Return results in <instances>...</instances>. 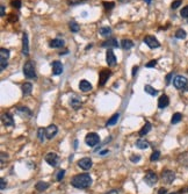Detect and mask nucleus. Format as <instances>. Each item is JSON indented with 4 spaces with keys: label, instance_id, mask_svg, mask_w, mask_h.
Instances as JSON below:
<instances>
[{
    "label": "nucleus",
    "instance_id": "nucleus-1",
    "mask_svg": "<svg viewBox=\"0 0 188 194\" xmlns=\"http://www.w3.org/2000/svg\"><path fill=\"white\" fill-rule=\"evenodd\" d=\"M71 185L76 188H87L92 185V178L88 173H82V175H74L71 180Z\"/></svg>",
    "mask_w": 188,
    "mask_h": 194
},
{
    "label": "nucleus",
    "instance_id": "nucleus-2",
    "mask_svg": "<svg viewBox=\"0 0 188 194\" xmlns=\"http://www.w3.org/2000/svg\"><path fill=\"white\" fill-rule=\"evenodd\" d=\"M23 74L29 79H36V72H35V66L34 63L31 61H28L27 63L23 65Z\"/></svg>",
    "mask_w": 188,
    "mask_h": 194
},
{
    "label": "nucleus",
    "instance_id": "nucleus-3",
    "mask_svg": "<svg viewBox=\"0 0 188 194\" xmlns=\"http://www.w3.org/2000/svg\"><path fill=\"white\" fill-rule=\"evenodd\" d=\"M85 142H86V144L88 146H95L97 144H99V142H100V137L98 135L97 133H88L85 137Z\"/></svg>",
    "mask_w": 188,
    "mask_h": 194
},
{
    "label": "nucleus",
    "instance_id": "nucleus-4",
    "mask_svg": "<svg viewBox=\"0 0 188 194\" xmlns=\"http://www.w3.org/2000/svg\"><path fill=\"white\" fill-rule=\"evenodd\" d=\"M144 181L146 183V185H149V186H154V185L158 183V175L154 173L153 171H146V173H145V177H144Z\"/></svg>",
    "mask_w": 188,
    "mask_h": 194
},
{
    "label": "nucleus",
    "instance_id": "nucleus-5",
    "mask_svg": "<svg viewBox=\"0 0 188 194\" xmlns=\"http://www.w3.org/2000/svg\"><path fill=\"white\" fill-rule=\"evenodd\" d=\"M44 159H45V162H47L50 166H52V167H56V166H58V164H59V157H58V155L55 154V152H49V154H47L45 157H44Z\"/></svg>",
    "mask_w": 188,
    "mask_h": 194
},
{
    "label": "nucleus",
    "instance_id": "nucleus-6",
    "mask_svg": "<svg viewBox=\"0 0 188 194\" xmlns=\"http://www.w3.org/2000/svg\"><path fill=\"white\" fill-rule=\"evenodd\" d=\"M144 43L151 49H156V48H159L160 43L158 42V40L156 39L154 36H151V35H148L144 37Z\"/></svg>",
    "mask_w": 188,
    "mask_h": 194
},
{
    "label": "nucleus",
    "instance_id": "nucleus-7",
    "mask_svg": "<svg viewBox=\"0 0 188 194\" xmlns=\"http://www.w3.org/2000/svg\"><path fill=\"white\" fill-rule=\"evenodd\" d=\"M161 179L164 180V183L166 184H172L175 179V173L171 170H164L161 173Z\"/></svg>",
    "mask_w": 188,
    "mask_h": 194
},
{
    "label": "nucleus",
    "instance_id": "nucleus-8",
    "mask_svg": "<svg viewBox=\"0 0 188 194\" xmlns=\"http://www.w3.org/2000/svg\"><path fill=\"white\" fill-rule=\"evenodd\" d=\"M188 84L187 79L183 77V76H177V77L173 79V85L175 88H178V90H182L186 85Z\"/></svg>",
    "mask_w": 188,
    "mask_h": 194
},
{
    "label": "nucleus",
    "instance_id": "nucleus-9",
    "mask_svg": "<svg viewBox=\"0 0 188 194\" xmlns=\"http://www.w3.org/2000/svg\"><path fill=\"white\" fill-rule=\"evenodd\" d=\"M92 165H93L92 159L91 158H88V157H84V158H81V159L78 162V166L85 171L90 170V169L92 167Z\"/></svg>",
    "mask_w": 188,
    "mask_h": 194
},
{
    "label": "nucleus",
    "instance_id": "nucleus-10",
    "mask_svg": "<svg viewBox=\"0 0 188 194\" xmlns=\"http://www.w3.org/2000/svg\"><path fill=\"white\" fill-rule=\"evenodd\" d=\"M111 70H107V69L101 70L100 71V77H99V85L103 86L107 82V80H108V78L111 77Z\"/></svg>",
    "mask_w": 188,
    "mask_h": 194
},
{
    "label": "nucleus",
    "instance_id": "nucleus-11",
    "mask_svg": "<svg viewBox=\"0 0 188 194\" xmlns=\"http://www.w3.org/2000/svg\"><path fill=\"white\" fill-rule=\"evenodd\" d=\"M106 62L107 64L109 65V66H115L116 63H117V61H116V57H115V53H113V50L111 49H108L106 53Z\"/></svg>",
    "mask_w": 188,
    "mask_h": 194
},
{
    "label": "nucleus",
    "instance_id": "nucleus-12",
    "mask_svg": "<svg viewBox=\"0 0 188 194\" xmlns=\"http://www.w3.org/2000/svg\"><path fill=\"white\" fill-rule=\"evenodd\" d=\"M16 114H19L21 117H30L31 116V111L29 109L28 107L24 106H19L16 108Z\"/></svg>",
    "mask_w": 188,
    "mask_h": 194
},
{
    "label": "nucleus",
    "instance_id": "nucleus-13",
    "mask_svg": "<svg viewBox=\"0 0 188 194\" xmlns=\"http://www.w3.org/2000/svg\"><path fill=\"white\" fill-rule=\"evenodd\" d=\"M1 120H2V123H4L6 127H13L15 124L14 119H13V116L10 115V113H5V114H2Z\"/></svg>",
    "mask_w": 188,
    "mask_h": 194
},
{
    "label": "nucleus",
    "instance_id": "nucleus-14",
    "mask_svg": "<svg viewBox=\"0 0 188 194\" xmlns=\"http://www.w3.org/2000/svg\"><path fill=\"white\" fill-rule=\"evenodd\" d=\"M58 128L55 124H50V126L45 129V135H47V138L48 140H52L55 136L57 135Z\"/></svg>",
    "mask_w": 188,
    "mask_h": 194
},
{
    "label": "nucleus",
    "instance_id": "nucleus-15",
    "mask_svg": "<svg viewBox=\"0 0 188 194\" xmlns=\"http://www.w3.org/2000/svg\"><path fill=\"white\" fill-rule=\"evenodd\" d=\"M22 53L24 56H28L29 55V43L27 33H23V37H22Z\"/></svg>",
    "mask_w": 188,
    "mask_h": 194
},
{
    "label": "nucleus",
    "instance_id": "nucleus-16",
    "mask_svg": "<svg viewBox=\"0 0 188 194\" xmlns=\"http://www.w3.org/2000/svg\"><path fill=\"white\" fill-rule=\"evenodd\" d=\"M63 64L59 62V61H55L52 63V73L55 76H58V74H61L63 72Z\"/></svg>",
    "mask_w": 188,
    "mask_h": 194
},
{
    "label": "nucleus",
    "instance_id": "nucleus-17",
    "mask_svg": "<svg viewBox=\"0 0 188 194\" xmlns=\"http://www.w3.org/2000/svg\"><path fill=\"white\" fill-rule=\"evenodd\" d=\"M103 48H108V49H111V48H119V43H117V41L115 39H108L106 40L103 43L101 44Z\"/></svg>",
    "mask_w": 188,
    "mask_h": 194
},
{
    "label": "nucleus",
    "instance_id": "nucleus-18",
    "mask_svg": "<svg viewBox=\"0 0 188 194\" xmlns=\"http://www.w3.org/2000/svg\"><path fill=\"white\" fill-rule=\"evenodd\" d=\"M169 105V97L166 95V94H163L161 97L159 98V100H158V107H159L160 109H163L165 107H167Z\"/></svg>",
    "mask_w": 188,
    "mask_h": 194
},
{
    "label": "nucleus",
    "instance_id": "nucleus-19",
    "mask_svg": "<svg viewBox=\"0 0 188 194\" xmlns=\"http://www.w3.org/2000/svg\"><path fill=\"white\" fill-rule=\"evenodd\" d=\"M70 105H71V107H72L73 109H79L80 107H81L82 102L81 100L79 99V98L77 97H73L70 99Z\"/></svg>",
    "mask_w": 188,
    "mask_h": 194
},
{
    "label": "nucleus",
    "instance_id": "nucleus-20",
    "mask_svg": "<svg viewBox=\"0 0 188 194\" xmlns=\"http://www.w3.org/2000/svg\"><path fill=\"white\" fill-rule=\"evenodd\" d=\"M79 88H80V91H82V92H88V91L92 90L91 82H87V80H81V82H79Z\"/></svg>",
    "mask_w": 188,
    "mask_h": 194
},
{
    "label": "nucleus",
    "instance_id": "nucleus-21",
    "mask_svg": "<svg viewBox=\"0 0 188 194\" xmlns=\"http://www.w3.org/2000/svg\"><path fill=\"white\" fill-rule=\"evenodd\" d=\"M50 48H62L63 45H64V41L61 39H53L50 41Z\"/></svg>",
    "mask_w": 188,
    "mask_h": 194
},
{
    "label": "nucleus",
    "instance_id": "nucleus-22",
    "mask_svg": "<svg viewBox=\"0 0 188 194\" xmlns=\"http://www.w3.org/2000/svg\"><path fill=\"white\" fill-rule=\"evenodd\" d=\"M121 47L122 49H124V50H129L134 47V42L131 41V40H122L121 41Z\"/></svg>",
    "mask_w": 188,
    "mask_h": 194
},
{
    "label": "nucleus",
    "instance_id": "nucleus-23",
    "mask_svg": "<svg viewBox=\"0 0 188 194\" xmlns=\"http://www.w3.org/2000/svg\"><path fill=\"white\" fill-rule=\"evenodd\" d=\"M31 91H33V85L30 82H24L23 85H22V93H23V95H29L31 93Z\"/></svg>",
    "mask_w": 188,
    "mask_h": 194
},
{
    "label": "nucleus",
    "instance_id": "nucleus-24",
    "mask_svg": "<svg viewBox=\"0 0 188 194\" xmlns=\"http://www.w3.org/2000/svg\"><path fill=\"white\" fill-rule=\"evenodd\" d=\"M136 146L138 148V149H142V150H144V149H148L150 146V144H149V142L148 141H145V140H137L136 141Z\"/></svg>",
    "mask_w": 188,
    "mask_h": 194
},
{
    "label": "nucleus",
    "instance_id": "nucleus-25",
    "mask_svg": "<svg viewBox=\"0 0 188 194\" xmlns=\"http://www.w3.org/2000/svg\"><path fill=\"white\" fill-rule=\"evenodd\" d=\"M49 186L50 185L48 183H45V181H39L37 184L35 185V188H36V191H39V192H42V191H45L47 188H49Z\"/></svg>",
    "mask_w": 188,
    "mask_h": 194
},
{
    "label": "nucleus",
    "instance_id": "nucleus-26",
    "mask_svg": "<svg viewBox=\"0 0 188 194\" xmlns=\"http://www.w3.org/2000/svg\"><path fill=\"white\" fill-rule=\"evenodd\" d=\"M119 119H120V114L117 113V114H114L113 116L107 121V123H106V126L107 127H111V126H114V124H116L117 123V121H119Z\"/></svg>",
    "mask_w": 188,
    "mask_h": 194
},
{
    "label": "nucleus",
    "instance_id": "nucleus-27",
    "mask_svg": "<svg viewBox=\"0 0 188 194\" xmlns=\"http://www.w3.org/2000/svg\"><path fill=\"white\" fill-rule=\"evenodd\" d=\"M151 128H152L151 123H150V122H145L144 127L140 130V136H145L150 130H151Z\"/></svg>",
    "mask_w": 188,
    "mask_h": 194
},
{
    "label": "nucleus",
    "instance_id": "nucleus-28",
    "mask_svg": "<svg viewBox=\"0 0 188 194\" xmlns=\"http://www.w3.org/2000/svg\"><path fill=\"white\" fill-rule=\"evenodd\" d=\"M99 33L101 36H105V37H108L109 35L111 34V27H101L99 29Z\"/></svg>",
    "mask_w": 188,
    "mask_h": 194
},
{
    "label": "nucleus",
    "instance_id": "nucleus-29",
    "mask_svg": "<svg viewBox=\"0 0 188 194\" xmlns=\"http://www.w3.org/2000/svg\"><path fill=\"white\" fill-rule=\"evenodd\" d=\"M144 91H145V93H148V94H150V95H153V97L158 94V91H157V90H154L151 85H145Z\"/></svg>",
    "mask_w": 188,
    "mask_h": 194
},
{
    "label": "nucleus",
    "instance_id": "nucleus-30",
    "mask_svg": "<svg viewBox=\"0 0 188 194\" xmlns=\"http://www.w3.org/2000/svg\"><path fill=\"white\" fill-rule=\"evenodd\" d=\"M181 120H182V114H181V113H175V114H173L172 119H171V123H172V124H177V123H179Z\"/></svg>",
    "mask_w": 188,
    "mask_h": 194
},
{
    "label": "nucleus",
    "instance_id": "nucleus-31",
    "mask_svg": "<svg viewBox=\"0 0 188 194\" xmlns=\"http://www.w3.org/2000/svg\"><path fill=\"white\" fill-rule=\"evenodd\" d=\"M37 137H39V141L43 143L44 138L47 137V135H45V129H43V128H40L39 130H37Z\"/></svg>",
    "mask_w": 188,
    "mask_h": 194
},
{
    "label": "nucleus",
    "instance_id": "nucleus-32",
    "mask_svg": "<svg viewBox=\"0 0 188 194\" xmlns=\"http://www.w3.org/2000/svg\"><path fill=\"white\" fill-rule=\"evenodd\" d=\"M8 57H10V50L1 48V50H0V59H8Z\"/></svg>",
    "mask_w": 188,
    "mask_h": 194
},
{
    "label": "nucleus",
    "instance_id": "nucleus-33",
    "mask_svg": "<svg viewBox=\"0 0 188 194\" xmlns=\"http://www.w3.org/2000/svg\"><path fill=\"white\" fill-rule=\"evenodd\" d=\"M70 29H71L72 33H78L79 29H80V27H79V24H78L77 22L71 21V22H70Z\"/></svg>",
    "mask_w": 188,
    "mask_h": 194
},
{
    "label": "nucleus",
    "instance_id": "nucleus-34",
    "mask_svg": "<svg viewBox=\"0 0 188 194\" xmlns=\"http://www.w3.org/2000/svg\"><path fill=\"white\" fill-rule=\"evenodd\" d=\"M186 36H187V34H186V32L183 29H178L175 32V37H177V39L182 40V39H186Z\"/></svg>",
    "mask_w": 188,
    "mask_h": 194
},
{
    "label": "nucleus",
    "instance_id": "nucleus-35",
    "mask_svg": "<svg viewBox=\"0 0 188 194\" xmlns=\"http://www.w3.org/2000/svg\"><path fill=\"white\" fill-rule=\"evenodd\" d=\"M18 19H19V18H18V15L14 14V13H10V14L7 16V21L10 22V23H15V22L18 21Z\"/></svg>",
    "mask_w": 188,
    "mask_h": 194
},
{
    "label": "nucleus",
    "instance_id": "nucleus-36",
    "mask_svg": "<svg viewBox=\"0 0 188 194\" xmlns=\"http://www.w3.org/2000/svg\"><path fill=\"white\" fill-rule=\"evenodd\" d=\"M102 5H103V7L106 8V10H113L114 7H115V2H113V1H103L102 2Z\"/></svg>",
    "mask_w": 188,
    "mask_h": 194
},
{
    "label": "nucleus",
    "instance_id": "nucleus-37",
    "mask_svg": "<svg viewBox=\"0 0 188 194\" xmlns=\"http://www.w3.org/2000/svg\"><path fill=\"white\" fill-rule=\"evenodd\" d=\"M159 158H160V151H153L151 157H150V160L151 162H156V160H158Z\"/></svg>",
    "mask_w": 188,
    "mask_h": 194
},
{
    "label": "nucleus",
    "instance_id": "nucleus-38",
    "mask_svg": "<svg viewBox=\"0 0 188 194\" xmlns=\"http://www.w3.org/2000/svg\"><path fill=\"white\" fill-rule=\"evenodd\" d=\"M87 0H68V4L70 6H76L79 5V4H82V2H86Z\"/></svg>",
    "mask_w": 188,
    "mask_h": 194
},
{
    "label": "nucleus",
    "instance_id": "nucleus-39",
    "mask_svg": "<svg viewBox=\"0 0 188 194\" xmlns=\"http://www.w3.org/2000/svg\"><path fill=\"white\" fill-rule=\"evenodd\" d=\"M180 15L182 16L183 19H188V6H185L182 10H181Z\"/></svg>",
    "mask_w": 188,
    "mask_h": 194
},
{
    "label": "nucleus",
    "instance_id": "nucleus-40",
    "mask_svg": "<svg viewBox=\"0 0 188 194\" xmlns=\"http://www.w3.org/2000/svg\"><path fill=\"white\" fill-rule=\"evenodd\" d=\"M7 65H8V63H7V59H0V71H4V70H6Z\"/></svg>",
    "mask_w": 188,
    "mask_h": 194
},
{
    "label": "nucleus",
    "instance_id": "nucleus-41",
    "mask_svg": "<svg viewBox=\"0 0 188 194\" xmlns=\"http://www.w3.org/2000/svg\"><path fill=\"white\" fill-rule=\"evenodd\" d=\"M10 5H12V7L19 10L20 7H21V0H12V1H10Z\"/></svg>",
    "mask_w": 188,
    "mask_h": 194
},
{
    "label": "nucleus",
    "instance_id": "nucleus-42",
    "mask_svg": "<svg viewBox=\"0 0 188 194\" xmlns=\"http://www.w3.org/2000/svg\"><path fill=\"white\" fill-rule=\"evenodd\" d=\"M182 4V0H175V1H173L172 2V5H171V7H172V10H177L179 6Z\"/></svg>",
    "mask_w": 188,
    "mask_h": 194
},
{
    "label": "nucleus",
    "instance_id": "nucleus-43",
    "mask_svg": "<svg viewBox=\"0 0 188 194\" xmlns=\"http://www.w3.org/2000/svg\"><path fill=\"white\" fill-rule=\"evenodd\" d=\"M64 175H65V170H61V171H58V173H57V181H62V179L64 178Z\"/></svg>",
    "mask_w": 188,
    "mask_h": 194
},
{
    "label": "nucleus",
    "instance_id": "nucleus-44",
    "mask_svg": "<svg viewBox=\"0 0 188 194\" xmlns=\"http://www.w3.org/2000/svg\"><path fill=\"white\" fill-rule=\"evenodd\" d=\"M156 65H157V61H156V59H152L151 62L146 63V65H145V66H146V68H154Z\"/></svg>",
    "mask_w": 188,
    "mask_h": 194
},
{
    "label": "nucleus",
    "instance_id": "nucleus-45",
    "mask_svg": "<svg viewBox=\"0 0 188 194\" xmlns=\"http://www.w3.org/2000/svg\"><path fill=\"white\" fill-rule=\"evenodd\" d=\"M130 160L132 162V163H137V162H140V156H131Z\"/></svg>",
    "mask_w": 188,
    "mask_h": 194
},
{
    "label": "nucleus",
    "instance_id": "nucleus-46",
    "mask_svg": "<svg viewBox=\"0 0 188 194\" xmlns=\"http://www.w3.org/2000/svg\"><path fill=\"white\" fill-rule=\"evenodd\" d=\"M172 76H173V72H169V74L166 76V84H167V85L171 82V78H172Z\"/></svg>",
    "mask_w": 188,
    "mask_h": 194
},
{
    "label": "nucleus",
    "instance_id": "nucleus-47",
    "mask_svg": "<svg viewBox=\"0 0 188 194\" xmlns=\"http://www.w3.org/2000/svg\"><path fill=\"white\" fill-rule=\"evenodd\" d=\"M0 188H1V191L2 189H5V187H6V185H7V183H6V180L5 179H1V181H0Z\"/></svg>",
    "mask_w": 188,
    "mask_h": 194
},
{
    "label": "nucleus",
    "instance_id": "nucleus-48",
    "mask_svg": "<svg viewBox=\"0 0 188 194\" xmlns=\"http://www.w3.org/2000/svg\"><path fill=\"white\" fill-rule=\"evenodd\" d=\"M0 15H1V16L5 15V7H4V5L0 6Z\"/></svg>",
    "mask_w": 188,
    "mask_h": 194
},
{
    "label": "nucleus",
    "instance_id": "nucleus-49",
    "mask_svg": "<svg viewBox=\"0 0 188 194\" xmlns=\"http://www.w3.org/2000/svg\"><path fill=\"white\" fill-rule=\"evenodd\" d=\"M166 193H167V189L164 188V187L159 188V191H158V194H166Z\"/></svg>",
    "mask_w": 188,
    "mask_h": 194
},
{
    "label": "nucleus",
    "instance_id": "nucleus-50",
    "mask_svg": "<svg viewBox=\"0 0 188 194\" xmlns=\"http://www.w3.org/2000/svg\"><path fill=\"white\" fill-rule=\"evenodd\" d=\"M106 194H119V191L117 189H111L109 192H107Z\"/></svg>",
    "mask_w": 188,
    "mask_h": 194
},
{
    "label": "nucleus",
    "instance_id": "nucleus-51",
    "mask_svg": "<svg viewBox=\"0 0 188 194\" xmlns=\"http://www.w3.org/2000/svg\"><path fill=\"white\" fill-rule=\"evenodd\" d=\"M137 71H138V66L136 65V66H134V68H132V76H135L136 73H137Z\"/></svg>",
    "mask_w": 188,
    "mask_h": 194
},
{
    "label": "nucleus",
    "instance_id": "nucleus-52",
    "mask_svg": "<svg viewBox=\"0 0 188 194\" xmlns=\"http://www.w3.org/2000/svg\"><path fill=\"white\" fill-rule=\"evenodd\" d=\"M99 154H100L101 156H105V155H107V154H109V151L108 150H102V151H100Z\"/></svg>",
    "mask_w": 188,
    "mask_h": 194
},
{
    "label": "nucleus",
    "instance_id": "nucleus-53",
    "mask_svg": "<svg viewBox=\"0 0 188 194\" xmlns=\"http://www.w3.org/2000/svg\"><path fill=\"white\" fill-rule=\"evenodd\" d=\"M182 90H183V91H187V92H188V84L186 85V86H185V87L182 88Z\"/></svg>",
    "mask_w": 188,
    "mask_h": 194
},
{
    "label": "nucleus",
    "instance_id": "nucleus-54",
    "mask_svg": "<svg viewBox=\"0 0 188 194\" xmlns=\"http://www.w3.org/2000/svg\"><path fill=\"white\" fill-rule=\"evenodd\" d=\"M145 1H146L148 4H150V2H151V0H145Z\"/></svg>",
    "mask_w": 188,
    "mask_h": 194
},
{
    "label": "nucleus",
    "instance_id": "nucleus-55",
    "mask_svg": "<svg viewBox=\"0 0 188 194\" xmlns=\"http://www.w3.org/2000/svg\"><path fill=\"white\" fill-rule=\"evenodd\" d=\"M169 194H177V193H169Z\"/></svg>",
    "mask_w": 188,
    "mask_h": 194
},
{
    "label": "nucleus",
    "instance_id": "nucleus-56",
    "mask_svg": "<svg viewBox=\"0 0 188 194\" xmlns=\"http://www.w3.org/2000/svg\"><path fill=\"white\" fill-rule=\"evenodd\" d=\"M187 73H188V70H187Z\"/></svg>",
    "mask_w": 188,
    "mask_h": 194
},
{
    "label": "nucleus",
    "instance_id": "nucleus-57",
    "mask_svg": "<svg viewBox=\"0 0 188 194\" xmlns=\"http://www.w3.org/2000/svg\"><path fill=\"white\" fill-rule=\"evenodd\" d=\"M187 192H188V189H187Z\"/></svg>",
    "mask_w": 188,
    "mask_h": 194
}]
</instances>
